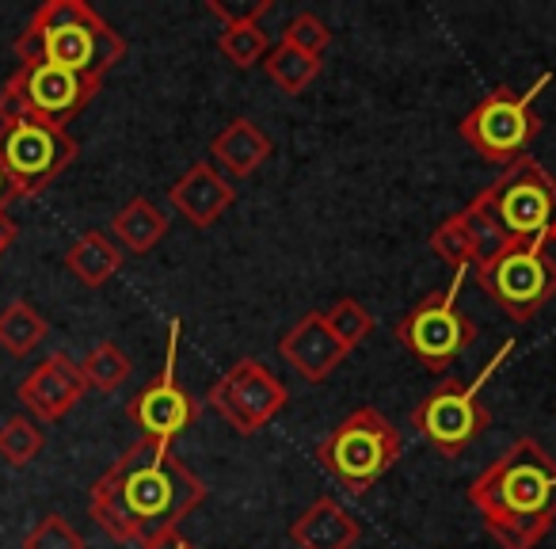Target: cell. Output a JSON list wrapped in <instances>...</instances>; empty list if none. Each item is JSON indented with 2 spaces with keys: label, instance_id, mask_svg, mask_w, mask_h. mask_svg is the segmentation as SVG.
<instances>
[{
  "label": "cell",
  "instance_id": "30bf717a",
  "mask_svg": "<svg viewBox=\"0 0 556 549\" xmlns=\"http://www.w3.org/2000/svg\"><path fill=\"white\" fill-rule=\"evenodd\" d=\"M465 275H469V271L454 275L450 290L427 295L419 305H412L401 325H396V340L434 374L446 371V366L469 348L472 336H477V325L457 310V290H462Z\"/></svg>",
  "mask_w": 556,
  "mask_h": 549
},
{
  "label": "cell",
  "instance_id": "ba28073f",
  "mask_svg": "<svg viewBox=\"0 0 556 549\" xmlns=\"http://www.w3.org/2000/svg\"><path fill=\"white\" fill-rule=\"evenodd\" d=\"M73 161H77V141L62 126L31 115L0 126V164L9 172L16 199L42 195Z\"/></svg>",
  "mask_w": 556,
  "mask_h": 549
},
{
  "label": "cell",
  "instance_id": "4fadbf2b",
  "mask_svg": "<svg viewBox=\"0 0 556 549\" xmlns=\"http://www.w3.org/2000/svg\"><path fill=\"white\" fill-rule=\"evenodd\" d=\"M176 351H179V321H172L164 374L156 382H149V386L126 404V416L141 427V439L172 442L176 435H184L187 427L199 420V401L176 382Z\"/></svg>",
  "mask_w": 556,
  "mask_h": 549
},
{
  "label": "cell",
  "instance_id": "44dd1931",
  "mask_svg": "<svg viewBox=\"0 0 556 549\" xmlns=\"http://www.w3.org/2000/svg\"><path fill=\"white\" fill-rule=\"evenodd\" d=\"M457 217H462L465 233H469V245H472V255H477V267L492 263L495 255H503L510 245H515V240L507 237V229H503V222L495 217V210H492V202H488L484 191H480L477 199H472Z\"/></svg>",
  "mask_w": 556,
  "mask_h": 549
},
{
  "label": "cell",
  "instance_id": "484cf974",
  "mask_svg": "<svg viewBox=\"0 0 556 549\" xmlns=\"http://www.w3.org/2000/svg\"><path fill=\"white\" fill-rule=\"evenodd\" d=\"M42 447H47V435L31 416H12L0 424V458L16 470L31 465L42 454Z\"/></svg>",
  "mask_w": 556,
  "mask_h": 549
},
{
  "label": "cell",
  "instance_id": "7a4b0ae2",
  "mask_svg": "<svg viewBox=\"0 0 556 549\" xmlns=\"http://www.w3.org/2000/svg\"><path fill=\"white\" fill-rule=\"evenodd\" d=\"M469 503L500 549H533L556 523V462L538 439H515L477 481Z\"/></svg>",
  "mask_w": 556,
  "mask_h": 549
},
{
  "label": "cell",
  "instance_id": "4dcf8cb0",
  "mask_svg": "<svg viewBox=\"0 0 556 549\" xmlns=\"http://www.w3.org/2000/svg\"><path fill=\"white\" fill-rule=\"evenodd\" d=\"M16 237H20L16 222H12L9 214H0V255H4V252H9L12 245H16Z\"/></svg>",
  "mask_w": 556,
  "mask_h": 549
},
{
  "label": "cell",
  "instance_id": "5bb4252c",
  "mask_svg": "<svg viewBox=\"0 0 556 549\" xmlns=\"http://www.w3.org/2000/svg\"><path fill=\"white\" fill-rule=\"evenodd\" d=\"M85 389L88 386H85V374H80V363H73L70 355L54 351V355H47L20 382V401L27 404V412L35 420L54 424V420H62L85 397Z\"/></svg>",
  "mask_w": 556,
  "mask_h": 549
},
{
  "label": "cell",
  "instance_id": "f546056e",
  "mask_svg": "<svg viewBox=\"0 0 556 549\" xmlns=\"http://www.w3.org/2000/svg\"><path fill=\"white\" fill-rule=\"evenodd\" d=\"M24 549H85V538L65 515H42L24 538Z\"/></svg>",
  "mask_w": 556,
  "mask_h": 549
},
{
  "label": "cell",
  "instance_id": "5b68a950",
  "mask_svg": "<svg viewBox=\"0 0 556 549\" xmlns=\"http://www.w3.org/2000/svg\"><path fill=\"white\" fill-rule=\"evenodd\" d=\"M96 92H100V80L77 77V73L58 70V65H20L9 77V85L0 88V126L31 115L65 130V123H73L96 100Z\"/></svg>",
  "mask_w": 556,
  "mask_h": 549
},
{
  "label": "cell",
  "instance_id": "e0dca14e",
  "mask_svg": "<svg viewBox=\"0 0 556 549\" xmlns=\"http://www.w3.org/2000/svg\"><path fill=\"white\" fill-rule=\"evenodd\" d=\"M358 519L343 511L340 500L332 496H320L294 526H290V538L302 549H351L358 541Z\"/></svg>",
  "mask_w": 556,
  "mask_h": 549
},
{
  "label": "cell",
  "instance_id": "7c38bea8",
  "mask_svg": "<svg viewBox=\"0 0 556 549\" xmlns=\"http://www.w3.org/2000/svg\"><path fill=\"white\" fill-rule=\"evenodd\" d=\"M210 404L237 435H255L282 412L287 389L260 359H240L225 378L214 382Z\"/></svg>",
  "mask_w": 556,
  "mask_h": 549
},
{
  "label": "cell",
  "instance_id": "d6a6232c",
  "mask_svg": "<svg viewBox=\"0 0 556 549\" xmlns=\"http://www.w3.org/2000/svg\"><path fill=\"white\" fill-rule=\"evenodd\" d=\"M16 199V191H12V179H9V172H4V164H0V214H4V207Z\"/></svg>",
  "mask_w": 556,
  "mask_h": 549
},
{
  "label": "cell",
  "instance_id": "d4e9b609",
  "mask_svg": "<svg viewBox=\"0 0 556 549\" xmlns=\"http://www.w3.org/2000/svg\"><path fill=\"white\" fill-rule=\"evenodd\" d=\"M130 371H134L130 359H126L123 351H118V344H111V340L96 344V348L85 355V363H80L85 386L100 389V394H115V389L130 378Z\"/></svg>",
  "mask_w": 556,
  "mask_h": 549
},
{
  "label": "cell",
  "instance_id": "277c9868",
  "mask_svg": "<svg viewBox=\"0 0 556 549\" xmlns=\"http://www.w3.org/2000/svg\"><path fill=\"white\" fill-rule=\"evenodd\" d=\"M401 432L381 416L378 409H355L336 432L317 447V458L348 492L363 496L366 488L378 485L401 458Z\"/></svg>",
  "mask_w": 556,
  "mask_h": 549
},
{
  "label": "cell",
  "instance_id": "7402d4cb",
  "mask_svg": "<svg viewBox=\"0 0 556 549\" xmlns=\"http://www.w3.org/2000/svg\"><path fill=\"white\" fill-rule=\"evenodd\" d=\"M47 333H50L47 317H42L31 302H24V298L9 302L4 305V313H0V348L16 359L31 355V351L47 340Z\"/></svg>",
  "mask_w": 556,
  "mask_h": 549
},
{
  "label": "cell",
  "instance_id": "603a6c76",
  "mask_svg": "<svg viewBox=\"0 0 556 549\" xmlns=\"http://www.w3.org/2000/svg\"><path fill=\"white\" fill-rule=\"evenodd\" d=\"M263 70H267V77L275 80L278 88L287 96H298L305 92V88L317 80L320 73V58L313 54H302V50L287 47V42H278L275 50H270L267 58H263Z\"/></svg>",
  "mask_w": 556,
  "mask_h": 549
},
{
  "label": "cell",
  "instance_id": "83f0119b",
  "mask_svg": "<svg viewBox=\"0 0 556 549\" xmlns=\"http://www.w3.org/2000/svg\"><path fill=\"white\" fill-rule=\"evenodd\" d=\"M431 252L439 255L442 263H450L454 267V275H462V271H469V263L477 267V255H472V245H469V233H465L462 217H446V222L434 229L431 237Z\"/></svg>",
  "mask_w": 556,
  "mask_h": 549
},
{
  "label": "cell",
  "instance_id": "2e32d148",
  "mask_svg": "<svg viewBox=\"0 0 556 549\" xmlns=\"http://www.w3.org/2000/svg\"><path fill=\"white\" fill-rule=\"evenodd\" d=\"M237 202L232 184L214 169V164L199 161L194 169H187L184 176L172 184V207L194 225V229H210L225 210Z\"/></svg>",
  "mask_w": 556,
  "mask_h": 549
},
{
  "label": "cell",
  "instance_id": "9c48e42d",
  "mask_svg": "<svg viewBox=\"0 0 556 549\" xmlns=\"http://www.w3.org/2000/svg\"><path fill=\"white\" fill-rule=\"evenodd\" d=\"M548 73L530 88V92H510V88H495L492 96L477 103L469 115L462 118L457 134L477 149L484 161L492 164H515L526 153L541 130V118L533 115V96L548 85Z\"/></svg>",
  "mask_w": 556,
  "mask_h": 549
},
{
  "label": "cell",
  "instance_id": "cb8c5ba5",
  "mask_svg": "<svg viewBox=\"0 0 556 549\" xmlns=\"http://www.w3.org/2000/svg\"><path fill=\"white\" fill-rule=\"evenodd\" d=\"M217 47H222V54L229 58L237 70H252V65H260L263 58L270 54V42H267V32L260 27V16L232 20V24H225Z\"/></svg>",
  "mask_w": 556,
  "mask_h": 549
},
{
  "label": "cell",
  "instance_id": "9a60e30c",
  "mask_svg": "<svg viewBox=\"0 0 556 549\" xmlns=\"http://www.w3.org/2000/svg\"><path fill=\"white\" fill-rule=\"evenodd\" d=\"M278 355L287 359L305 382H325L336 374V366L348 359V348L332 336L325 325V313H305L282 340H278Z\"/></svg>",
  "mask_w": 556,
  "mask_h": 549
},
{
  "label": "cell",
  "instance_id": "ac0fdd59",
  "mask_svg": "<svg viewBox=\"0 0 556 549\" xmlns=\"http://www.w3.org/2000/svg\"><path fill=\"white\" fill-rule=\"evenodd\" d=\"M210 153H214L217 164H225L232 176H252V172L270 157V138L252 123V118H232V123L214 138Z\"/></svg>",
  "mask_w": 556,
  "mask_h": 549
},
{
  "label": "cell",
  "instance_id": "4316f807",
  "mask_svg": "<svg viewBox=\"0 0 556 549\" xmlns=\"http://www.w3.org/2000/svg\"><path fill=\"white\" fill-rule=\"evenodd\" d=\"M325 325L332 328V336L343 344L348 351H355L358 344L370 336L374 328V317L363 310V302H355V298H340V302L332 305V310H325Z\"/></svg>",
  "mask_w": 556,
  "mask_h": 549
},
{
  "label": "cell",
  "instance_id": "d6986e66",
  "mask_svg": "<svg viewBox=\"0 0 556 549\" xmlns=\"http://www.w3.org/2000/svg\"><path fill=\"white\" fill-rule=\"evenodd\" d=\"M65 267L77 275L80 287L96 290L118 275V267H123V248H118L108 233L92 229V233H85V237L73 240V248L65 252Z\"/></svg>",
  "mask_w": 556,
  "mask_h": 549
},
{
  "label": "cell",
  "instance_id": "836d02e7",
  "mask_svg": "<svg viewBox=\"0 0 556 549\" xmlns=\"http://www.w3.org/2000/svg\"><path fill=\"white\" fill-rule=\"evenodd\" d=\"M548 240H556V225H553V233H548Z\"/></svg>",
  "mask_w": 556,
  "mask_h": 549
},
{
  "label": "cell",
  "instance_id": "f1b7e54d",
  "mask_svg": "<svg viewBox=\"0 0 556 549\" xmlns=\"http://www.w3.org/2000/svg\"><path fill=\"white\" fill-rule=\"evenodd\" d=\"M282 42L294 47V50H302V54L320 58L328 50V42H332V32H328L325 20L313 16V12H298V16L287 24V32H282Z\"/></svg>",
  "mask_w": 556,
  "mask_h": 549
},
{
  "label": "cell",
  "instance_id": "8fae6325",
  "mask_svg": "<svg viewBox=\"0 0 556 549\" xmlns=\"http://www.w3.org/2000/svg\"><path fill=\"white\" fill-rule=\"evenodd\" d=\"M484 195L510 240H541L553 233L556 179L533 157H518L515 164H507Z\"/></svg>",
  "mask_w": 556,
  "mask_h": 549
},
{
  "label": "cell",
  "instance_id": "8992f818",
  "mask_svg": "<svg viewBox=\"0 0 556 549\" xmlns=\"http://www.w3.org/2000/svg\"><path fill=\"white\" fill-rule=\"evenodd\" d=\"M507 351H510V344L500 351V359H492V363L484 366V374H480L472 386H465V382H457V378H446V382H439V389H431V394L416 404L412 424H416V432L424 435L434 450H442L446 458H457L488 432L492 412L480 404V386L492 378V371L507 359Z\"/></svg>",
  "mask_w": 556,
  "mask_h": 549
},
{
  "label": "cell",
  "instance_id": "ffe728a7",
  "mask_svg": "<svg viewBox=\"0 0 556 549\" xmlns=\"http://www.w3.org/2000/svg\"><path fill=\"white\" fill-rule=\"evenodd\" d=\"M111 233H115V240L126 248V252L146 255V252H153V248L164 240V233H168V217H164L149 199H130L115 214V222H111Z\"/></svg>",
  "mask_w": 556,
  "mask_h": 549
},
{
  "label": "cell",
  "instance_id": "6da1fadb",
  "mask_svg": "<svg viewBox=\"0 0 556 549\" xmlns=\"http://www.w3.org/2000/svg\"><path fill=\"white\" fill-rule=\"evenodd\" d=\"M206 500V485L176 458L172 442L138 439L88 496V511L115 541L149 546L179 531L187 515Z\"/></svg>",
  "mask_w": 556,
  "mask_h": 549
},
{
  "label": "cell",
  "instance_id": "1f68e13d",
  "mask_svg": "<svg viewBox=\"0 0 556 549\" xmlns=\"http://www.w3.org/2000/svg\"><path fill=\"white\" fill-rule=\"evenodd\" d=\"M141 549H194V546L179 531H172V534H164V538L149 541V546H141Z\"/></svg>",
  "mask_w": 556,
  "mask_h": 549
},
{
  "label": "cell",
  "instance_id": "52a82bcc",
  "mask_svg": "<svg viewBox=\"0 0 556 549\" xmlns=\"http://www.w3.org/2000/svg\"><path fill=\"white\" fill-rule=\"evenodd\" d=\"M477 279L510 321L538 317L556 298V263L548 260V237L515 240L503 255L477 267Z\"/></svg>",
  "mask_w": 556,
  "mask_h": 549
},
{
  "label": "cell",
  "instance_id": "3957f363",
  "mask_svg": "<svg viewBox=\"0 0 556 549\" xmlns=\"http://www.w3.org/2000/svg\"><path fill=\"white\" fill-rule=\"evenodd\" d=\"M20 65L47 62L77 77L103 80L126 58V42L85 0H47L16 39Z\"/></svg>",
  "mask_w": 556,
  "mask_h": 549
}]
</instances>
